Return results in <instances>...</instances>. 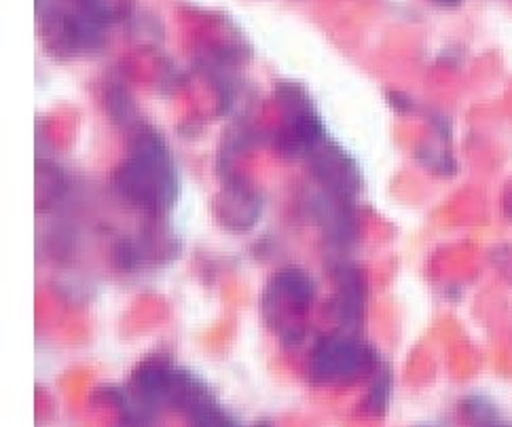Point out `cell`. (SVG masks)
Segmentation results:
<instances>
[{"instance_id":"6da1fadb","label":"cell","mask_w":512,"mask_h":427,"mask_svg":"<svg viewBox=\"0 0 512 427\" xmlns=\"http://www.w3.org/2000/svg\"><path fill=\"white\" fill-rule=\"evenodd\" d=\"M115 189L132 206L149 212L168 210L176 201L178 182L172 157L151 129L136 134L130 157L115 174Z\"/></svg>"},{"instance_id":"7a4b0ae2","label":"cell","mask_w":512,"mask_h":427,"mask_svg":"<svg viewBox=\"0 0 512 427\" xmlns=\"http://www.w3.org/2000/svg\"><path fill=\"white\" fill-rule=\"evenodd\" d=\"M377 368L379 358L373 347L345 332L316 345L309 375L316 385H339L377 373Z\"/></svg>"},{"instance_id":"3957f363","label":"cell","mask_w":512,"mask_h":427,"mask_svg":"<svg viewBox=\"0 0 512 427\" xmlns=\"http://www.w3.org/2000/svg\"><path fill=\"white\" fill-rule=\"evenodd\" d=\"M312 301L314 282L309 280V275L299 269H284L265 290L263 313L269 324L286 330V322L303 315Z\"/></svg>"},{"instance_id":"277c9868","label":"cell","mask_w":512,"mask_h":427,"mask_svg":"<svg viewBox=\"0 0 512 427\" xmlns=\"http://www.w3.org/2000/svg\"><path fill=\"white\" fill-rule=\"evenodd\" d=\"M307 157L312 161L314 176L324 184L328 193L350 199L360 191L362 174L358 165L328 138H322Z\"/></svg>"},{"instance_id":"5b68a950","label":"cell","mask_w":512,"mask_h":427,"mask_svg":"<svg viewBox=\"0 0 512 427\" xmlns=\"http://www.w3.org/2000/svg\"><path fill=\"white\" fill-rule=\"evenodd\" d=\"M174 377V368L159 358L142 362L127 385V398L140 411L153 415L157 406L166 404L170 396V385Z\"/></svg>"},{"instance_id":"8992f818","label":"cell","mask_w":512,"mask_h":427,"mask_svg":"<svg viewBox=\"0 0 512 427\" xmlns=\"http://www.w3.org/2000/svg\"><path fill=\"white\" fill-rule=\"evenodd\" d=\"M216 218L221 220V225L242 233L254 227V222L261 216V199L250 187L242 182H229L225 189L218 193L214 201Z\"/></svg>"},{"instance_id":"52a82bcc","label":"cell","mask_w":512,"mask_h":427,"mask_svg":"<svg viewBox=\"0 0 512 427\" xmlns=\"http://www.w3.org/2000/svg\"><path fill=\"white\" fill-rule=\"evenodd\" d=\"M339 294H337V315L347 330H356L360 326L362 307H364V284L356 269L343 267L339 277Z\"/></svg>"},{"instance_id":"ba28073f","label":"cell","mask_w":512,"mask_h":427,"mask_svg":"<svg viewBox=\"0 0 512 427\" xmlns=\"http://www.w3.org/2000/svg\"><path fill=\"white\" fill-rule=\"evenodd\" d=\"M214 402L208 385L197 379L195 375L187 373V370H174L172 377V385H170V396H168V404L180 408L187 415L199 411L201 406H206Z\"/></svg>"},{"instance_id":"9c48e42d","label":"cell","mask_w":512,"mask_h":427,"mask_svg":"<svg viewBox=\"0 0 512 427\" xmlns=\"http://www.w3.org/2000/svg\"><path fill=\"white\" fill-rule=\"evenodd\" d=\"M343 197L337 195H328V201L324 199L318 208V218L322 222V227L326 229V233H331L333 237L339 239H347L354 233V222L352 216L345 212L343 203L339 201Z\"/></svg>"},{"instance_id":"30bf717a","label":"cell","mask_w":512,"mask_h":427,"mask_svg":"<svg viewBox=\"0 0 512 427\" xmlns=\"http://www.w3.org/2000/svg\"><path fill=\"white\" fill-rule=\"evenodd\" d=\"M390 396H392V373L388 368L379 366L377 377H375V381L371 385V392L367 396V402H364V411H367L369 415H375V417L383 415L388 408Z\"/></svg>"},{"instance_id":"8fae6325","label":"cell","mask_w":512,"mask_h":427,"mask_svg":"<svg viewBox=\"0 0 512 427\" xmlns=\"http://www.w3.org/2000/svg\"><path fill=\"white\" fill-rule=\"evenodd\" d=\"M189 417L191 427H237V423L216 402L201 406L199 411L191 413Z\"/></svg>"},{"instance_id":"7c38bea8","label":"cell","mask_w":512,"mask_h":427,"mask_svg":"<svg viewBox=\"0 0 512 427\" xmlns=\"http://www.w3.org/2000/svg\"><path fill=\"white\" fill-rule=\"evenodd\" d=\"M75 3L81 13L94 17V20L102 24L108 20V7L104 5V0H75Z\"/></svg>"},{"instance_id":"4fadbf2b","label":"cell","mask_w":512,"mask_h":427,"mask_svg":"<svg viewBox=\"0 0 512 427\" xmlns=\"http://www.w3.org/2000/svg\"><path fill=\"white\" fill-rule=\"evenodd\" d=\"M432 3L438 7H445V9H453V7H460L464 0H432Z\"/></svg>"},{"instance_id":"5bb4252c","label":"cell","mask_w":512,"mask_h":427,"mask_svg":"<svg viewBox=\"0 0 512 427\" xmlns=\"http://www.w3.org/2000/svg\"><path fill=\"white\" fill-rule=\"evenodd\" d=\"M252 427H273L271 423H267V421H261V423H256V425H252Z\"/></svg>"}]
</instances>
